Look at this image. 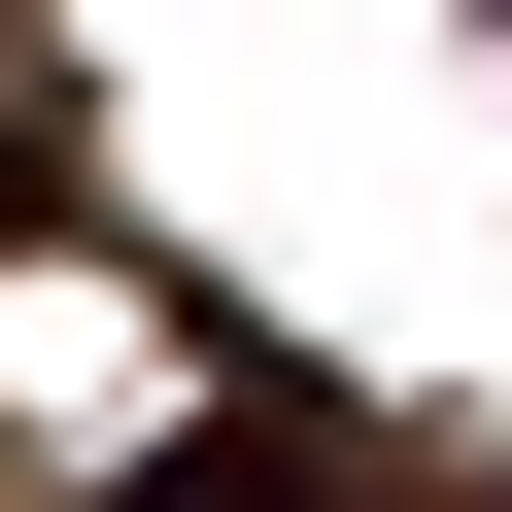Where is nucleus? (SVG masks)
Listing matches in <instances>:
<instances>
[{
    "instance_id": "obj_1",
    "label": "nucleus",
    "mask_w": 512,
    "mask_h": 512,
    "mask_svg": "<svg viewBox=\"0 0 512 512\" xmlns=\"http://www.w3.org/2000/svg\"><path fill=\"white\" fill-rule=\"evenodd\" d=\"M137 512H308V410H205V444H171Z\"/></svg>"
}]
</instances>
